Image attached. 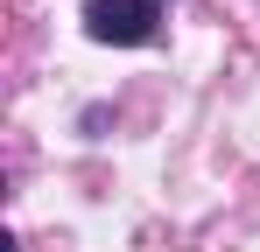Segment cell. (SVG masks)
Wrapping results in <instances>:
<instances>
[{"instance_id":"6da1fadb","label":"cell","mask_w":260,"mask_h":252,"mask_svg":"<svg viewBox=\"0 0 260 252\" xmlns=\"http://www.w3.org/2000/svg\"><path fill=\"white\" fill-rule=\"evenodd\" d=\"M155 21H162L155 0H85V35L91 42H120V49H134V42L155 35Z\"/></svg>"}]
</instances>
